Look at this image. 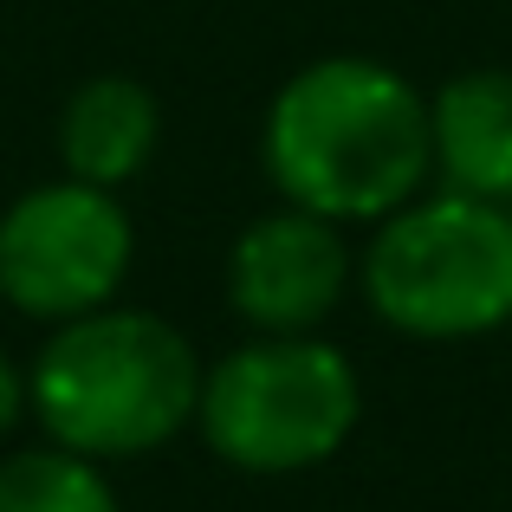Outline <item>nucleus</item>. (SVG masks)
Returning <instances> with one entry per match:
<instances>
[{
	"instance_id": "nucleus-1",
	"label": "nucleus",
	"mask_w": 512,
	"mask_h": 512,
	"mask_svg": "<svg viewBox=\"0 0 512 512\" xmlns=\"http://www.w3.org/2000/svg\"><path fill=\"white\" fill-rule=\"evenodd\" d=\"M273 188L325 221H383L422 195L435 175L428 156V98L383 59L331 52L279 85L260 137Z\"/></svg>"
},
{
	"instance_id": "nucleus-2",
	"label": "nucleus",
	"mask_w": 512,
	"mask_h": 512,
	"mask_svg": "<svg viewBox=\"0 0 512 512\" xmlns=\"http://www.w3.org/2000/svg\"><path fill=\"white\" fill-rule=\"evenodd\" d=\"M201 357L169 318L156 312H85L65 318L33 357L26 409L85 461H130L163 448L195 422L201 402Z\"/></svg>"
},
{
	"instance_id": "nucleus-3",
	"label": "nucleus",
	"mask_w": 512,
	"mask_h": 512,
	"mask_svg": "<svg viewBox=\"0 0 512 512\" xmlns=\"http://www.w3.org/2000/svg\"><path fill=\"white\" fill-rule=\"evenodd\" d=\"M357 273L370 312L402 338H487L512 325V208L448 188L415 195L376 221Z\"/></svg>"
},
{
	"instance_id": "nucleus-4",
	"label": "nucleus",
	"mask_w": 512,
	"mask_h": 512,
	"mask_svg": "<svg viewBox=\"0 0 512 512\" xmlns=\"http://www.w3.org/2000/svg\"><path fill=\"white\" fill-rule=\"evenodd\" d=\"M363 415V383L338 344L305 338H253L227 350L201 376L195 422L221 461L247 474H299L350 441Z\"/></svg>"
},
{
	"instance_id": "nucleus-5",
	"label": "nucleus",
	"mask_w": 512,
	"mask_h": 512,
	"mask_svg": "<svg viewBox=\"0 0 512 512\" xmlns=\"http://www.w3.org/2000/svg\"><path fill=\"white\" fill-rule=\"evenodd\" d=\"M130 253L137 234L111 188L72 182V175L26 188L0 214V299L46 325L104 312L130 273Z\"/></svg>"
},
{
	"instance_id": "nucleus-6",
	"label": "nucleus",
	"mask_w": 512,
	"mask_h": 512,
	"mask_svg": "<svg viewBox=\"0 0 512 512\" xmlns=\"http://www.w3.org/2000/svg\"><path fill=\"white\" fill-rule=\"evenodd\" d=\"M350 286V247L338 221L305 208H273L240 227L227 253V299L260 338H305L338 312Z\"/></svg>"
},
{
	"instance_id": "nucleus-7",
	"label": "nucleus",
	"mask_w": 512,
	"mask_h": 512,
	"mask_svg": "<svg viewBox=\"0 0 512 512\" xmlns=\"http://www.w3.org/2000/svg\"><path fill=\"white\" fill-rule=\"evenodd\" d=\"M428 156L448 195L512 208V72L474 65L428 98Z\"/></svg>"
},
{
	"instance_id": "nucleus-8",
	"label": "nucleus",
	"mask_w": 512,
	"mask_h": 512,
	"mask_svg": "<svg viewBox=\"0 0 512 512\" xmlns=\"http://www.w3.org/2000/svg\"><path fill=\"white\" fill-rule=\"evenodd\" d=\"M156 143H163V111H156L150 85L137 78H91L72 91L59 117V156L72 182L91 188H124L150 169Z\"/></svg>"
},
{
	"instance_id": "nucleus-9",
	"label": "nucleus",
	"mask_w": 512,
	"mask_h": 512,
	"mask_svg": "<svg viewBox=\"0 0 512 512\" xmlns=\"http://www.w3.org/2000/svg\"><path fill=\"white\" fill-rule=\"evenodd\" d=\"M0 512H117V493L85 454L20 448L0 461Z\"/></svg>"
},
{
	"instance_id": "nucleus-10",
	"label": "nucleus",
	"mask_w": 512,
	"mask_h": 512,
	"mask_svg": "<svg viewBox=\"0 0 512 512\" xmlns=\"http://www.w3.org/2000/svg\"><path fill=\"white\" fill-rule=\"evenodd\" d=\"M20 409H26V383H20V370L0 357V435L20 422Z\"/></svg>"
}]
</instances>
